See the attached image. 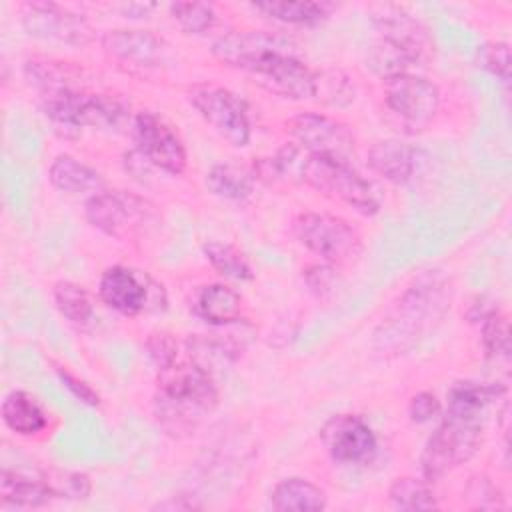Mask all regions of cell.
Instances as JSON below:
<instances>
[{
	"label": "cell",
	"mask_w": 512,
	"mask_h": 512,
	"mask_svg": "<svg viewBox=\"0 0 512 512\" xmlns=\"http://www.w3.org/2000/svg\"><path fill=\"white\" fill-rule=\"evenodd\" d=\"M506 394L496 382H458L448 394L442 422L420 454L424 480L434 482L468 462L482 442V414L488 404Z\"/></svg>",
	"instance_id": "obj_1"
},
{
	"label": "cell",
	"mask_w": 512,
	"mask_h": 512,
	"mask_svg": "<svg viewBox=\"0 0 512 512\" xmlns=\"http://www.w3.org/2000/svg\"><path fill=\"white\" fill-rule=\"evenodd\" d=\"M320 440L334 462L368 464L378 442L372 428L356 414H336L320 428Z\"/></svg>",
	"instance_id": "obj_15"
},
{
	"label": "cell",
	"mask_w": 512,
	"mask_h": 512,
	"mask_svg": "<svg viewBox=\"0 0 512 512\" xmlns=\"http://www.w3.org/2000/svg\"><path fill=\"white\" fill-rule=\"evenodd\" d=\"M52 492L38 478L32 480L12 470H2L0 476V500L2 506H18V508H38L52 500Z\"/></svg>",
	"instance_id": "obj_25"
},
{
	"label": "cell",
	"mask_w": 512,
	"mask_h": 512,
	"mask_svg": "<svg viewBox=\"0 0 512 512\" xmlns=\"http://www.w3.org/2000/svg\"><path fill=\"white\" fill-rule=\"evenodd\" d=\"M388 500L396 510H436L438 500L428 480H420L414 476H402L396 478L390 484Z\"/></svg>",
	"instance_id": "obj_28"
},
{
	"label": "cell",
	"mask_w": 512,
	"mask_h": 512,
	"mask_svg": "<svg viewBox=\"0 0 512 512\" xmlns=\"http://www.w3.org/2000/svg\"><path fill=\"white\" fill-rule=\"evenodd\" d=\"M292 50V44L270 32L262 30H236L220 36L212 44V54L226 66L248 72L260 58L270 52Z\"/></svg>",
	"instance_id": "obj_16"
},
{
	"label": "cell",
	"mask_w": 512,
	"mask_h": 512,
	"mask_svg": "<svg viewBox=\"0 0 512 512\" xmlns=\"http://www.w3.org/2000/svg\"><path fill=\"white\" fill-rule=\"evenodd\" d=\"M466 496L472 500V508H502L500 492L486 476H474L466 486Z\"/></svg>",
	"instance_id": "obj_39"
},
{
	"label": "cell",
	"mask_w": 512,
	"mask_h": 512,
	"mask_svg": "<svg viewBox=\"0 0 512 512\" xmlns=\"http://www.w3.org/2000/svg\"><path fill=\"white\" fill-rule=\"evenodd\" d=\"M452 292L450 280L438 270L414 278L374 330V350L380 356H400L412 350L444 320Z\"/></svg>",
	"instance_id": "obj_2"
},
{
	"label": "cell",
	"mask_w": 512,
	"mask_h": 512,
	"mask_svg": "<svg viewBox=\"0 0 512 512\" xmlns=\"http://www.w3.org/2000/svg\"><path fill=\"white\" fill-rule=\"evenodd\" d=\"M188 100L196 112L232 146L250 142L252 126L244 102L228 88L216 84H196L188 90Z\"/></svg>",
	"instance_id": "obj_8"
},
{
	"label": "cell",
	"mask_w": 512,
	"mask_h": 512,
	"mask_svg": "<svg viewBox=\"0 0 512 512\" xmlns=\"http://www.w3.org/2000/svg\"><path fill=\"white\" fill-rule=\"evenodd\" d=\"M272 508L278 512H306V510H324L326 494L320 486L306 478H284L278 482L270 494Z\"/></svg>",
	"instance_id": "obj_22"
},
{
	"label": "cell",
	"mask_w": 512,
	"mask_h": 512,
	"mask_svg": "<svg viewBox=\"0 0 512 512\" xmlns=\"http://www.w3.org/2000/svg\"><path fill=\"white\" fill-rule=\"evenodd\" d=\"M240 308V294L222 282L202 286L194 302V312L214 326H226L236 322L240 318Z\"/></svg>",
	"instance_id": "obj_20"
},
{
	"label": "cell",
	"mask_w": 512,
	"mask_h": 512,
	"mask_svg": "<svg viewBox=\"0 0 512 512\" xmlns=\"http://www.w3.org/2000/svg\"><path fill=\"white\" fill-rule=\"evenodd\" d=\"M296 240L332 266L354 262L362 252L360 232L344 218L326 212H302L292 222Z\"/></svg>",
	"instance_id": "obj_5"
},
{
	"label": "cell",
	"mask_w": 512,
	"mask_h": 512,
	"mask_svg": "<svg viewBox=\"0 0 512 512\" xmlns=\"http://www.w3.org/2000/svg\"><path fill=\"white\" fill-rule=\"evenodd\" d=\"M132 138L136 150L158 170L168 174H182L186 170L188 154L178 132L154 112H138L132 118Z\"/></svg>",
	"instance_id": "obj_11"
},
{
	"label": "cell",
	"mask_w": 512,
	"mask_h": 512,
	"mask_svg": "<svg viewBox=\"0 0 512 512\" xmlns=\"http://www.w3.org/2000/svg\"><path fill=\"white\" fill-rule=\"evenodd\" d=\"M204 254L208 262L218 270L222 276L232 278V280H252L254 272L246 256L232 244L228 242H206L204 244Z\"/></svg>",
	"instance_id": "obj_32"
},
{
	"label": "cell",
	"mask_w": 512,
	"mask_h": 512,
	"mask_svg": "<svg viewBox=\"0 0 512 512\" xmlns=\"http://www.w3.org/2000/svg\"><path fill=\"white\" fill-rule=\"evenodd\" d=\"M218 386L212 374L192 360L174 362L158 372L154 416L158 426L172 438L192 434L218 406Z\"/></svg>",
	"instance_id": "obj_3"
},
{
	"label": "cell",
	"mask_w": 512,
	"mask_h": 512,
	"mask_svg": "<svg viewBox=\"0 0 512 512\" xmlns=\"http://www.w3.org/2000/svg\"><path fill=\"white\" fill-rule=\"evenodd\" d=\"M368 166L392 184H406L418 170V150L402 140H380L368 150Z\"/></svg>",
	"instance_id": "obj_18"
},
{
	"label": "cell",
	"mask_w": 512,
	"mask_h": 512,
	"mask_svg": "<svg viewBox=\"0 0 512 512\" xmlns=\"http://www.w3.org/2000/svg\"><path fill=\"white\" fill-rule=\"evenodd\" d=\"M52 296L60 314L72 324H86L92 318V300L84 286L70 280H60L54 284Z\"/></svg>",
	"instance_id": "obj_31"
},
{
	"label": "cell",
	"mask_w": 512,
	"mask_h": 512,
	"mask_svg": "<svg viewBox=\"0 0 512 512\" xmlns=\"http://www.w3.org/2000/svg\"><path fill=\"white\" fill-rule=\"evenodd\" d=\"M146 354L156 370H166L178 360V342L168 332H152L146 340Z\"/></svg>",
	"instance_id": "obj_38"
},
{
	"label": "cell",
	"mask_w": 512,
	"mask_h": 512,
	"mask_svg": "<svg viewBox=\"0 0 512 512\" xmlns=\"http://www.w3.org/2000/svg\"><path fill=\"white\" fill-rule=\"evenodd\" d=\"M24 76L28 84L38 90L40 98H50L74 90H86L82 82V72L66 62L28 60L24 64Z\"/></svg>",
	"instance_id": "obj_19"
},
{
	"label": "cell",
	"mask_w": 512,
	"mask_h": 512,
	"mask_svg": "<svg viewBox=\"0 0 512 512\" xmlns=\"http://www.w3.org/2000/svg\"><path fill=\"white\" fill-rule=\"evenodd\" d=\"M384 104L406 128L416 132L436 116L440 90L428 78L406 72L384 82Z\"/></svg>",
	"instance_id": "obj_9"
},
{
	"label": "cell",
	"mask_w": 512,
	"mask_h": 512,
	"mask_svg": "<svg viewBox=\"0 0 512 512\" xmlns=\"http://www.w3.org/2000/svg\"><path fill=\"white\" fill-rule=\"evenodd\" d=\"M482 344L488 356L508 360L510 356V328L508 318L498 310V306L488 312L482 320Z\"/></svg>",
	"instance_id": "obj_34"
},
{
	"label": "cell",
	"mask_w": 512,
	"mask_h": 512,
	"mask_svg": "<svg viewBox=\"0 0 512 512\" xmlns=\"http://www.w3.org/2000/svg\"><path fill=\"white\" fill-rule=\"evenodd\" d=\"M54 370H56V374H58V378L64 382V386L80 400V402H84V404H90V406H98L100 404V396H98V392L90 386V384H86L82 378H78V376H74L72 372H68L64 366H54Z\"/></svg>",
	"instance_id": "obj_41"
},
{
	"label": "cell",
	"mask_w": 512,
	"mask_h": 512,
	"mask_svg": "<svg viewBox=\"0 0 512 512\" xmlns=\"http://www.w3.org/2000/svg\"><path fill=\"white\" fill-rule=\"evenodd\" d=\"M40 480L48 486L54 498L66 500H84L92 492L90 478L82 472L62 470V468H48L40 474Z\"/></svg>",
	"instance_id": "obj_33"
},
{
	"label": "cell",
	"mask_w": 512,
	"mask_h": 512,
	"mask_svg": "<svg viewBox=\"0 0 512 512\" xmlns=\"http://www.w3.org/2000/svg\"><path fill=\"white\" fill-rule=\"evenodd\" d=\"M374 28L376 36L398 46L412 64H424L434 52V42L426 26L402 10H384V14L374 18Z\"/></svg>",
	"instance_id": "obj_17"
},
{
	"label": "cell",
	"mask_w": 512,
	"mask_h": 512,
	"mask_svg": "<svg viewBox=\"0 0 512 512\" xmlns=\"http://www.w3.org/2000/svg\"><path fill=\"white\" fill-rule=\"evenodd\" d=\"M302 182L322 196L348 204L364 216H374L380 210L378 194L348 162L308 154L302 168Z\"/></svg>",
	"instance_id": "obj_6"
},
{
	"label": "cell",
	"mask_w": 512,
	"mask_h": 512,
	"mask_svg": "<svg viewBox=\"0 0 512 512\" xmlns=\"http://www.w3.org/2000/svg\"><path fill=\"white\" fill-rule=\"evenodd\" d=\"M2 420L12 432L20 436H34L48 424L46 412L40 408V404L22 390H12L6 394L2 402Z\"/></svg>",
	"instance_id": "obj_23"
},
{
	"label": "cell",
	"mask_w": 512,
	"mask_h": 512,
	"mask_svg": "<svg viewBox=\"0 0 512 512\" xmlns=\"http://www.w3.org/2000/svg\"><path fill=\"white\" fill-rule=\"evenodd\" d=\"M86 220L106 236L132 242L154 232L160 222L158 206L128 190H100L84 204Z\"/></svg>",
	"instance_id": "obj_4"
},
{
	"label": "cell",
	"mask_w": 512,
	"mask_h": 512,
	"mask_svg": "<svg viewBox=\"0 0 512 512\" xmlns=\"http://www.w3.org/2000/svg\"><path fill=\"white\" fill-rule=\"evenodd\" d=\"M186 350L190 360L212 376L236 360V346L212 336H190L186 340Z\"/></svg>",
	"instance_id": "obj_27"
},
{
	"label": "cell",
	"mask_w": 512,
	"mask_h": 512,
	"mask_svg": "<svg viewBox=\"0 0 512 512\" xmlns=\"http://www.w3.org/2000/svg\"><path fill=\"white\" fill-rule=\"evenodd\" d=\"M98 294L108 308L124 316L166 308V292L162 284L152 280L146 272L126 266L106 268L100 276Z\"/></svg>",
	"instance_id": "obj_7"
},
{
	"label": "cell",
	"mask_w": 512,
	"mask_h": 512,
	"mask_svg": "<svg viewBox=\"0 0 512 512\" xmlns=\"http://www.w3.org/2000/svg\"><path fill=\"white\" fill-rule=\"evenodd\" d=\"M254 172L232 164V162H220L214 164L208 172H206V186L208 190L224 200H232V202H242L246 200L252 190H254Z\"/></svg>",
	"instance_id": "obj_24"
},
{
	"label": "cell",
	"mask_w": 512,
	"mask_h": 512,
	"mask_svg": "<svg viewBox=\"0 0 512 512\" xmlns=\"http://www.w3.org/2000/svg\"><path fill=\"white\" fill-rule=\"evenodd\" d=\"M248 74H252L254 82H258L264 90L280 98H312L314 72L300 58H296L292 50L266 54L248 70Z\"/></svg>",
	"instance_id": "obj_14"
},
{
	"label": "cell",
	"mask_w": 512,
	"mask_h": 512,
	"mask_svg": "<svg viewBox=\"0 0 512 512\" xmlns=\"http://www.w3.org/2000/svg\"><path fill=\"white\" fill-rule=\"evenodd\" d=\"M48 180L56 190L68 194H98L100 190H104L102 176L94 168L78 162L68 154H60L52 160L48 168Z\"/></svg>",
	"instance_id": "obj_21"
},
{
	"label": "cell",
	"mask_w": 512,
	"mask_h": 512,
	"mask_svg": "<svg viewBox=\"0 0 512 512\" xmlns=\"http://www.w3.org/2000/svg\"><path fill=\"white\" fill-rule=\"evenodd\" d=\"M312 98L324 106L342 108L354 102L356 86L352 78L342 70H320L314 72V90Z\"/></svg>",
	"instance_id": "obj_29"
},
{
	"label": "cell",
	"mask_w": 512,
	"mask_h": 512,
	"mask_svg": "<svg viewBox=\"0 0 512 512\" xmlns=\"http://www.w3.org/2000/svg\"><path fill=\"white\" fill-rule=\"evenodd\" d=\"M254 10L266 14L268 18L288 22V24H304L314 26L330 16L332 4L326 2H258Z\"/></svg>",
	"instance_id": "obj_26"
},
{
	"label": "cell",
	"mask_w": 512,
	"mask_h": 512,
	"mask_svg": "<svg viewBox=\"0 0 512 512\" xmlns=\"http://www.w3.org/2000/svg\"><path fill=\"white\" fill-rule=\"evenodd\" d=\"M286 128L294 142L308 154L326 156L340 162H348L354 154L352 130L326 114L302 112L286 122Z\"/></svg>",
	"instance_id": "obj_12"
},
{
	"label": "cell",
	"mask_w": 512,
	"mask_h": 512,
	"mask_svg": "<svg viewBox=\"0 0 512 512\" xmlns=\"http://www.w3.org/2000/svg\"><path fill=\"white\" fill-rule=\"evenodd\" d=\"M170 14L188 34H204L216 22L214 8L204 2H174L170 4Z\"/></svg>",
	"instance_id": "obj_35"
},
{
	"label": "cell",
	"mask_w": 512,
	"mask_h": 512,
	"mask_svg": "<svg viewBox=\"0 0 512 512\" xmlns=\"http://www.w3.org/2000/svg\"><path fill=\"white\" fill-rule=\"evenodd\" d=\"M366 66L378 76L382 78L384 82L394 78V76H400V74H406L412 64V60L398 48L394 46L392 42L376 36V40L370 44L368 48V54H366Z\"/></svg>",
	"instance_id": "obj_30"
},
{
	"label": "cell",
	"mask_w": 512,
	"mask_h": 512,
	"mask_svg": "<svg viewBox=\"0 0 512 512\" xmlns=\"http://www.w3.org/2000/svg\"><path fill=\"white\" fill-rule=\"evenodd\" d=\"M104 54L124 72L144 76L166 64L168 44L150 30L116 28L102 36Z\"/></svg>",
	"instance_id": "obj_10"
},
{
	"label": "cell",
	"mask_w": 512,
	"mask_h": 512,
	"mask_svg": "<svg viewBox=\"0 0 512 512\" xmlns=\"http://www.w3.org/2000/svg\"><path fill=\"white\" fill-rule=\"evenodd\" d=\"M22 28L28 36L40 40H54L68 46H86L94 32L88 20L54 2H28L22 6Z\"/></svg>",
	"instance_id": "obj_13"
},
{
	"label": "cell",
	"mask_w": 512,
	"mask_h": 512,
	"mask_svg": "<svg viewBox=\"0 0 512 512\" xmlns=\"http://www.w3.org/2000/svg\"><path fill=\"white\" fill-rule=\"evenodd\" d=\"M442 406H440V400L432 394V392H418L410 398L408 402V414H410V420L412 422H418V424H424V422H430L432 418H436L440 414Z\"/></svg>",
	"instance_id": "obj_40"
},
{
	"label": "cell",
	"mask_w": 512,
	"mask_h": 512,
	"mask_svg": "<svg viewBox=\"0 0 512 512\" xmlns=\"http://www.w3.org/2000/svg\"><path fill=\"white\" fill-rule=\"evenodd\" d=\"M478 66L502 82L510 80V48L506 42H488L478 48Z\"/></svg>",
	"instance_id": "obj_37"
},
{
	"label": "cell",
	"mask_w": 512,
	"mask_h": 512,
	"mask_svg": "<svg viewBox=\"0 0 512 512\" xmlns=\"http://www.w3.org/2000/svg\"><path fill=\"white\" fill-rule=\"evenodd\" d=\"M304 282L310 288V292L316 298H330L336 294V290L342 286V276L338 274V268L324 262V264H312L304 270Z\"/></svg>",
	"instance_id": "obj_36"
}]
</instances>
